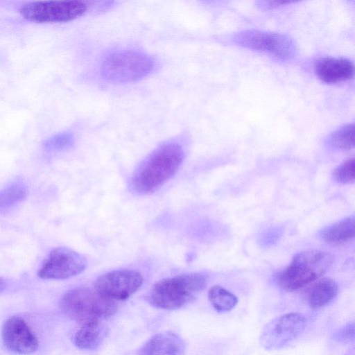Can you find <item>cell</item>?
Returning a JSON list of instances; mask_svg holds the SVG:
<instances>
[{
	"label": "cell",
	"instance_id": "5",
	"mask_svg": "<svg viewBox=\"0 0 355 355\" xmlns=\"http://www.w3.org/2000/svg\"><path fill=\"white\" fill-rule=\"evenodd\" d=\"M154 61L147 54L134 50L112 52L102 60L101 76L109 82L127 83L137 81L153 69Z\"/></svg>",
	"mask_w": 355,
	"mask_h": 355
},
{
	"label": "cell",
	"instance_id": "20",
	"mask_svg": "<svg viewBox=\"0 0 355 355\" xmlns=\"http://www.w3.org/2000/svg\"><path fill=\"white\" fill-rule=\"evenodd\" d=\"M354 159H349L339 165L334 171V180L341 184H349L354 181Z\"/></svg>",
	"mask_w": 355,
	"mask_h": 355
},
{
	"label": "cell",
	"instance_id": "3",
	"mask_svg": "<svg viewBox=\"0 0 355 355\" xmlns=\"http://www.w3.org/2000/svg\"><path fill=\"white\" fill-rule=\"evenodd\" d=\"M60 306L64 313L81 325L102 322L117 310L114 301L101 295L95 289L80 287L64 294Z\"/></svg>",
	"mask_w": 355,
	"mask_h": 355
},
{
	"label": "cell",
	"instance_id": "18",
	"mask_svg": "<svg viewBox=\"0 0 355 355\" xmlns=\"http://www.w3.org/2000/svg\"><path fill=\"white\" fill-rule=\"evenodd\" d=\"M27 195L22 182H14L0 191V211L8 210L24 200Z\"/></svg>",
	"mask_w": 355,
	"mask_h": 355
},
{
	"label": "cell",
	"instance_id": "15",
	"mask_svg": "<svg viewBox=\"0 0 355 355\" xmlns=\"http://www.w3.org/2000/svg\"><path fill=\"white\" fill-rule=\"evenodd\" d=\"M355 233V218L350 216L324 228L320 236L328 244L337 245L354 238Z\"/></svg>",
	"mask_w": 355,
	"mask_h": 355
},
{
	"label": "cell",
	"instance_id": "7",
	"mask_svg": "<svg viewBox=\"0 0 355 355\" xmlns=\"http://www.w3.org/2000/svg\"><path fill=\"white\" fill-rule=\"evenodd\" d=\"M232 41L243 47L268 53L282 60L291 58L295 51L292 40L277 33L247 30L235 34Z\"/></svg>",
	"mask_w": 355,
	"mask_h": 355
},
{
	"label": "cell",
	"instance_id": "21",
	"mask_svg": "<svg viewBox=\"0 0 355 355\" xmlns=\"http://www.w3.org/2000/svg\"><path fill=\"white\" fill-rule=\"evenodd\" d=\"M73 141V135L69 132L57 134L48 139L44 144V148L48 151H55L70 146Z\"/></svg>",
	"mask_w": 355,
	"mask_h": 355
},
{
	"label": "cell",
	"instance_id": "17",
	"mask_svg": "<svg viewBox=\"0 0 355 355\" xmlns=\"http://www.w3.org/2000/svg\"><path fill=\"white\" fill-rule=\"evenodd\" d=\"M208 298L213 307L218 312L230 311L235 307L238 298L220 286H214L208 291Z\"/></svg>",
	"mask_w": 355,
	"mask_h": 355
},
{
	"label": "cell",
	"instance_id": "1",
	"mask_svg": "<svg viewBox=\"0 0 355 355\" xmlns=\"http://www.w3.org/2000/svg\"><path fill=\"white\" fill-rule=\"evenodd\" d=\"M184 158L182 146L168 142L155 149L135 173L132 187L137 193L155 192L178 170Z\"/></svg>",
	"mask_w": 355,
	"mask_h": 355
},
{
	"label": "cell",
	"instance_id": "19",
	"mask_svg": "<svg viewBox=\"0 0 355 355\" xmlns=\"http://www.w3.org/2000/svg\"><path fill=\"white\" fill-rule=\"evenodd\" d=\"M329 144L339 150H349L354 146V126L353 123L345 125L334 132Z\"/></svg>",
	"mask_w": 355,
	"mask_h": 355
},
{
	"label": "cell",
	"instance_id": "12",
	"mask_svg": "<svg viewBox=\"0 0 355 355\" xmlns=\"http://www.w3.org/2000/svg\"><path fill=\"white\" fill-rule=\"evenodd\" d=\"M314 71L317 76L323 82L337 83L352 78L354 65L347 58L327 57L316 62Z\"/></svg>",
	"mask_w": 355,
	"mask_h": 355
},
{
	"label": "cell",
	"instance_id": "22",
	"mask_svg": "<svg viewBox=\"0 0 355 355\" xmlns=\"http://www.w3.org/2000/svg\"><path fill=\"white\" fill-rule=\"evenodd\" d=\"M354 322H350L338 330L334 335V339L338 342L348 343L354 339Z\"/></svg>",
	"mask_w": 355,
	"mask_h": 355
},
{
	"label": "cell",
	"instance_id": "10",
	"mask_svg": "<svg viewBox=\"0 0 355 355\" xmlns=\"http://www.w3.org/2000/svg\"><path fill=\"white\" fill-rule=\"evenodd\" d=\"M87 261L81 254L67 248L53 249L42 263L38 276L44 279H68L81 273Z\"/></svg>",
	"mask_w": 355,
	"mask_h": 355
},
{
	"label": "cell",
	"instance_id": "14",
	"mask_svg": "<svg viewBox=\"0 0 355 355\" xmlns=\"http://www.w3.org/2000/svg\"><path fill=\"white\" fill-rule=\"evenodd\" d=\"M107 327L102 322L83 324L74 336V343L79 349H97L107 336Z\"/></svg>",
	"mask_w": 355,
	"mask_h": 355
},
{
	"label": "cell",
	"instance_id": "23",
	"mask_svg": "<svg viewBox=\"0 0 355 355\" xmlns=\"http://www.w3.org/2000/svg\"><path fill=\"white\" fill-rule=\"evenodd\" d=\"M6 284L3 279L0 277V293L4 291L6 288Z\"/></svg>",
	"mask_w": 355,
	"mask_h": 355
},
{
	"label": "cell",
	"instance_id": "9",
	"mask_svg": "<svg viewBox=\"0 0 355 355\" xmlns=\"http://www.w3.org/2000/svg\"><path fill=\"white\" fill-rule=\"evenodd\" d=\"M143 284L141 274L131 269L114 270L100 275L94 282V289L113 301L128 299Z\"/></svg>",
	"mask_w": 355,
	"mask_h": 355
},
{
	"label": "cell",
	"instance_id": "13",
	"mask_svg": "<svg viewBox=\"0 0 355 355\" xmlns=\"http://www.w3.org/2000/svg\"><path fill=\"white\" fill-rule=\"evenodd\" d=\"M139 355H185L182 338L173 331L156 334L141 347Z\"/></svg>",
	"mask_w": 355,
	"mask_h": 355
},
{
	"label": "cell",
	"instance_id": "11",
	"mask_svg": "<svg viewBox=\"0 0 355 355\" xmlns=\"http://www.w3.org/2000/svg\"><path fill=\"white\" fill-rule=\"evenodd\" d=\"M1 338L8 349L20 354L33 353L39 345L36 336L28 325L18 316L10 317L4 322Z\"/></svg>",
	"mask_w": 355,
	"mask_h": 355
},
{
	"label": "cell",
	"instance_id": "8",
	"mask_svg": "<svg viewBox=\"0 0 355 355\" xmlns=\"http://www.w3.org/2000/svg\"><path fill=\"white\" fill-rule=\"evenodd\" d=\"M306 318L299 313L278 316L262 329L260 344L268 350L280 349L299 336L306 328Z\"/></svg>",
	"mask_w": 355,
	"mask_h": 355
},
{
	"label": "cell",
	"instance_id": "4",
	"mask_svg": "<svg viewBox=\"0 0 355 355\" xmlns=\"http://www.w3.org/2000/svg\"><path fill=\"white\" fill-rule=\"evenodd\" d=\"M332 256L320 250L297 254L290 264L277 274L278 285L286 291H294L320 279L332 266Z\"/></svg>",
	"mask_w": 355,
	"mask_h": 355
},
{
	"label": "cell",
	"instance_id": "6",
	"mask_svg": "<svg viewBox=\"0 0 355 355\" xmlns=\"http://www.w3.org/2000/svg\"><path fill=\"white\" fill-rule=\"evenodd\" d=\"M87 9L83 1H46L26 3L19 11L29 21L44 23L71 21L82 16Z\"/></svg>",
	"mask_w": 355,
	"mask_h": 355
},
{
	"label": "cell",
	"instance_id": "2",
	"mask_svg": "<svg viewBox=\"0 0 355 355\" xmlns=\"http://www.w3.org/2000/svg\"><path fill=\"white\" fill-rule=\"evenodd\" d=\"M206 284V277L198 272L165 278L152 286L148 301L158 309H177L196 299Z\"/></svg>",
	"mask_w": 355,
	"mask_h": 355
},
{
	"label": "cell",
	"instance_id": "16",
	"mask_svg": "<svg viewBox=\"0 0 355 355\" xmlns=\"http://www.w3.org/2000/svg\"><path fill=\"white\" fill-rule=\"evenodd\" d=\"M337 283L329 278L319 279L311 288L308 304L312 309H319L329 304L337 295Z\"/></svg>",
	"mask_w": 355,
	"mask_h": 355
}]
</instances>
